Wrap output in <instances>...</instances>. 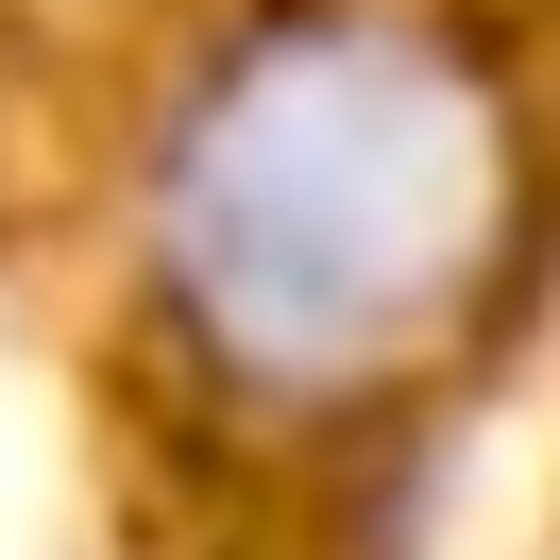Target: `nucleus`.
Instances as JSON below:
<instances>
[{
    "label": "nucleus",
    "instance_id": "nucleus-1",
    "mask_svg": "<svg viewBox=\"0 0 560 560\" xmlns=\"http://www.w3.org/2000/svg\"><path fill=\"white\" fill-rule=\"evenodd\" d=\"M510 153L492 103L424 35L323 18L221 69V103L171 153V272L187 323L255 390H357L492 272Z\"/></svg>",
    "mask_w": 560,
    "mask_h": 560
}]
</instances>
